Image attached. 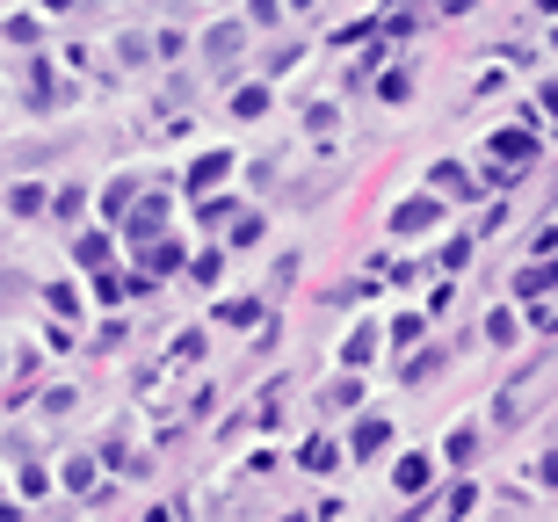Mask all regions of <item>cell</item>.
<instances>
[{
    "instance_id": "1",
    "label": "cell",
    "mask_w": 558,
    "mask_h": 522,
    "mask_svg": "<svg viewBox=\"0 0 558 522\" xmlns=\"http://www.w3.org/2000/svg\"><path fill=\"white\" fill-rule=\"evenodd\" d=\"M392 225H399V232H421V225H435V203H428V196L399 203V211H392Z\"/></svg>"
},
{
    "instance_id": "2",
    "label": "cell",
    "mask_w": 558,
    "mask_h": 522,
    "mask_svg": "<svg viewBox=\"0 0 558 522\" xmlns=\"http://www.w3.org/2000/svg\"><path fill=\"white\" fill-rule=\"evenodd\" d=\"M493 152H500L508 167H522V160H529V138H522V131H500V138H493Z\"/></svg>"
},
{
    "instance_id": "3",
    "label": "cell",
    "mask_w": 558,
    "mask_h": 522,
    "mask_svg": "<svg viewBox=\"0 0 558 522\" xmlns=\"http://www.w3.org/2000/svg\"><path fill=\"white\" fill-rule=\"evenodd\" d=\"M217 175H226V152H203V160L189 167V189H210Z\"/></svg>"
},
{
    "instance_id": "4",
    "label": "cell",
    "mask_w": 558,
    "mask_h": 522,
    "mask_svg": "<svg viewBox=\"0 0 558 522\" xmlns=\"http://www.w3.org/2000/svg\"><path fill=\"white\" fill-rule=\"evenodd\" d=\"M384 436H392L384 421H363V428H356V457H377V450H384Z\"/></svg>"
},
{
    "instance_id": "5",
    "label": "cell",
    "mask_w": 558,
    "mask_h": 522,
    "mask_svg": "<svg viewBox=\"0 0 558 522\" xmlns=\"http://www.w3.org/2000/svg\"><path fill=\"white\" fill-rule=\"evenodd\" d=\"M399 486H406V493L428 486V457H406V464H399Z\"/></svg>"
},
{
    "instance_id": "6",
    "label": "cell",
    "mask_w": 558,
    "mask_h": 522,
    "mask_svg": "<svg viewBox=\"0 0 558 522\" xmlns=\"http://www.w3.org/2000/svg\"><path fill=\"white\" fill-rule=\"evenodd\" d=\"M160 218H167V211H160V203H138V218H131V232L145 240V232H160Z\"/></svg>"
},
{
    "instance_id": "7",
    "label": "cell",
    "mask_w": 558,
    "mask_h": 522,
    "mask_svg": "<svg viewBox=\"0 0 558 522\" xmlns=\"http://www.w3.org/2000/svg\"><path fill=\"white\" fill-rule=\"evenodd\" d=\"M551 283H558V269H522L515 276V290H551Z\"/></svg>"
},
{
    "instance_id": "8",
    "label": "cell",
    "mask_w": 558,
    "mask_h": 522,
    "mask_svg": "<svg viewBox=\"0 0 558 522\" xmlns=\"http://www.w3.org/2000/svg\"><path fill=\"white\" fill-rule=\"evenodd\" d=\"M233 110H240V117H261V110H268V94H261V87H247V94H233Z\"/></svg>"
},
{
    "instance_id": "9",
    "label": "cell",
    "mask_w": 558,
    "mask_h": 522,
    "mask_svg": "<svg viewBox=\"0 0 558 522\" xmlns=\"http://www.w3.org/2000/svg\"><path fill=\"white\" fill-rule=\"evenodd\" d=\"M44 8H66V0H44Z\"/></svg>"
}]
</instances>
